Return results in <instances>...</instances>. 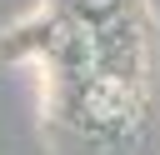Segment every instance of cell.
Returning <instances> with one entry per match:
<instances>
[{
    "label": "cell",
    "mask_w": 160,
    "mask_h": 155,
    "mask_svg": "<svg viewBox=\"0 0 160 155\" xmlns=\"http://www.w3.org/2000/svg\"><path fill=\"white\" fill-rule=\"evenodd\" d=\"M55 10H60L65 20L85 25V30H100V25H115V20H125L130 0H55Z\"/></svg>",
    "instance_id": "obj_1"
}]
</instances>
